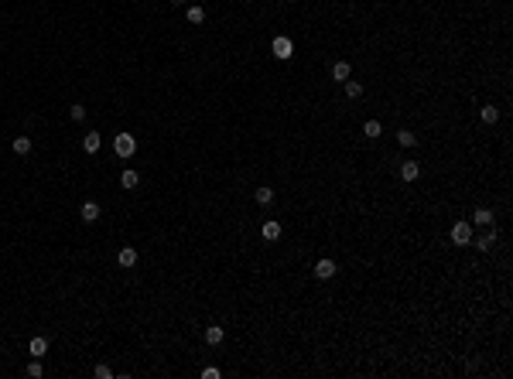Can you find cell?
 <instances>
[{
	"instance_id": "ffe728a7",
	"label": "cell",
	"mask_w": 513,
	"mask_h": 379,
	"mask_svg": "<svg viewBox=\"0 0 513 379\" xmlns=\"http://www.w3.org/2000/svg\"><path fill=\"white\" fill-rule=\"evenodd\" d=\"M397 144H400V147H414V144H418V137H414L411 130H400L397 133Z\"/></svg>"
},
{
	"instance_id": "7a4b0ae2",
	"label": "cell",
	"mask_w": 513,
	"mask_h": 379,
	"mask_svg": "<svg viewBox=\"0 0 513 379\" xmlns=\"http://www.w3.org/2000/svg\"><path fill=\"white\" fill-rule=\"evenodd\" d=\"M452 243H455V246H469V243H472V226H469L465 219H458L455 226H452Z\"/></svg>"
},
{
	"instance_id": "30bf717a",
	"label": "cell",
	"mask_w": 513,
	"mask_h": 379,
	"mask_svg": "<svg viewBox=\"0 0 513 379\" xmlns=\"http://www.w3.org/2000/svg\"><path fill=\"white\" fill-rule=\"evenodd\" d=\"M99 144H103V140H99V133H86V137H82V151H86V154H96V151H99Z\"/></svg>"
},
{
	"instance_id": "d4e9b609",
	"label": "cell",
	"mask_w": 513,
	"mask_h": 379,
	"mask_svg": "<svg viewBox=\"0 0 513 379\" xmlns=\"http://www.w3.org/2000/svg\"><path fill=\"white\" fill-rule=\"evenodd\" d=\"M28 376H31V379H38V376H41V362H38V359L28 362Z\"/></svg>"
},
{
	"instance_id": "9a60e30c",
	"label": "cell",
	"mask_w": 513,
	"mask_h": 379,
	"mask_svg": "<svg viewBox=\"0 0 513 379\" xmlns=\"http://www.w3.org/2000/svg\"><path fill=\"white\" fill-rule=\"evenodd\" d=\"M223 338H226V328H219V324L206 328V341H209V345H219Z\"/></svg>"
},
{
	"instance_id": "d6986e66",
	"label": "cell",
	"mask_w": 513,
	"mask_h": 379,
	"mask_svg": "<svg viewBox=\"0 0 513 379\" xmlns=\"http://www.w3.org/2000/svg\"><path fill=\"white\" fill-rule=\"evenodd\" d=\"M253 198H257L260 205H270V202H274V188H267V185H260V188L253 191Z\"/></svg>"
},
{
	"instance_id": "484cf974",
	"label": "cell",
	"mask_w": 513,
	"mask_h": 379,
	"mask_svg": "<svg viewBox=\"0 0 513 379\" xmlns=\"http://www.w3.org/2000/svg\"><path fill=\"white\" fill-rule=\"evenodd\" d=\"M219 376H223V372H219L216 365H209V369H202V379H219Z\"/></svg>"
},
{
	"instance_id": "277c9868",
	"label": "cell",
	"mask_w": 513,
	"mask_h": 379,
	"mask_svg": "<svg viewBox=\"0 0 513 379\" xmlns=\"http://www.w3.org/2000/svg\"><path fill=\"white\" fill-rule=\"evenodd\" d=\"M281 232H284V229H281V222H277V219H267L264 229H260V236H264L267 243H277V239H281Z\"/></svg>"
},
{
	"instance_id": "ba28073f",
	"label": "cell",
	"mask_w": 513,
	"mask_h": 379,
	"mask_svg": "<svg viewBox=\"0 0 513 379\" xmlns=\"http://www.w3.org/2000/svg\"><path fill=\"white\" fill-rule=\"evenodd\" d=\"M315 277H318V280L335 277V263H332V260H318V263H315Z\"/></svg>"
},
{
	"instance_id": "e0dca14e",
	"label": "cell",
	"mask_w": 513,
	"mask_h": 379,
	"mask_svg": "<svg viewBox=\"0 0 513 379\" xmlns=\"http://www.w3.org/2000/svg\"><path fill=\"white\" fill-rule=\"evenodd\" d=\"M31 147H35V144H31V137H14V154H21V157H24V154H31Z\"/></svg>"
},
{
	"instance_id": "44dd1931",
	"label": "cell",
	"mask_w": 513,
	"mask_h": 379,
	"mask_svg": "<svg viewBox=\"0 0 513 379\" xmlns=\"http://www.w3.org/2000/svg\"><path fill=\"white\" fill-rule=\"evenodd\" d=\"M346 96H349V99H360V96H363V82H349V79H346Z\"/></svg>"
},
{
	"instance_id": "4316f807",
	"label": "cell",
	"mask_w": 513,
	"mask_h": 379,
	"mask_svg": "<svg viewBox=\"0 0 513 379\" xmlns=\"http://www.w3.org/2000/svg\"><path fill=\"white\" fill-rule=\"evenodd\" d=\"M171 4H175V7H185V4H189V0H171Z\"/></svg>"
},
{
	"instance_id": "7c38bea8",
	"label": "cell",
	"mask_w": 513,
	"mask_h": 379,
	"mask_svg": "<svg viewBox=\"0 0 513 379\" xmlns=\"http://www.w3.org/2000/svg\"><path fill=\"white\" fill-rule=\"evenodd\" d=\"M28 352H31L35 359H41V355L48 352V338H31L28 341Z\"/></svg>"
},
{
	"instance_id": "cb8c5ba5",
	"label": "cell",
	"mask_w": 513,
	"mask_h": 379,
	"mask_svg": "<svg viewBox=\"0 0 513 379\" xmlns=\"http://www.w3.org/2000/svg\"><path fill=\"white\" fill-rule=\"evenodd\" d=\"M96 379H113V369H110L106 362H99V365H96Z\"/></svg>"
},
{
	"instance_id": "52a82bcc",
	"label": "cell",
	"mask_w": 513,
	"mask_h": 379,
	"mask_svg": "<svg viewBox=\"0 0 513 379\" xmlns=\"http://www.w3.org/2000/svg\"><path fill=\"white\" fill-rule=\"evenodd\" d=\"M493 246H496V226L489 229V232H482V236L475 239V249H482V253H489Z\"/></svg>"
},
{
	"instance_id": "8992f818",
	"label": "cell",
	"mask_w": 513,
	"mask_h": 379,
	"mask_svg": "<svg viewBox=\"0 0 513 379\" xmlns=\"http://www.w3.org/2000/svg\"><path fill=\"white\" fill-rule=\"evenodd\" d=\"M400 178H404V181H418V178H421V164H418V161H404V164H400Z\"/></svg>"
},
{
	"instance_id": "7402d4cb",
	"label": "cell",
	"mask_w": 513,
	"mask_h": 379,
	"mask_svg": "<svg viewBox=\"0 0 513 379\" xmlns=\"http://www.w3.org/2000/svg\"><path fill=\"white\" fill-rule=\"evenodd\" d=\"M86 113H89V110H86L82 103H76V106H69V116H72L76 123H82V120H86Z\"/></svg>"
},
{
	"instance_id": "3957f363",
	"label": "cell",
	"mask_w": 513,
	"mask_h": 379,
	"mask_svg": "<svg viewBox=\"0 0 513 379\" xmlns=\"http://www.w3.org/2000/svg\"><path fill=\"white\" fill-rule=\"evenodd\" d=\"M291 55H294L291 38H284V35H281V38H274V58H281V62H284V58H291Z\"/></svg>"
},
{
	"instance_id": "6da1fadb",
	"label": "cell",
	"mask_w": 513,
	"mask_h": 379,
	"mask_svg": "<svg viewBox=\"0 0 513 379\" xmlns=\"http://www.w3.org/2000/svg\"><path fill=\"white\" fill-rule=\"evenodd\" d=\"M113 151H116V157H133V151H137V137L133 133H116V140H113Z\"/></svg>"
},
{
	"instance_id": "9c48e42d",
	"label": "cell",
	"mask_w": 513,
	"mask_h": 379,
	"mask_svg": "<svg viewBox=\"0 0 513 379\" xmlns=\"http://www.w3.org/2000/svg\"><path fill=\"white\" fill-rule=\"evenodd\" d=\"M116 263H120V266H133V263H137V249H133V246H123L120 253H116Z\"/></svg>"
},
{
	"instance_id": "5bb4252c",
	"label": "cell",
	"mask_w": 513,
	"mask_h": 379,
	"mask_svg": "<svg viewBox=\"0 0 513 379\" xmlns=\"http://www.w3.org/2000/svg\"><path fill=\"white\" fill-rule=\"evenodd\" d=\"M120 185H123V188H137V185H140V174H137L133 168H127L123 174H120Z\"/></svg>"
},
{
	"instance_id": "5b68a950",
	"label": "cell",
	"mask_w": 513,
	"mask_h": 379,
	"mask_svg": "<svg viewBox=\"0 0 513 379\" xmlns=\"http://www.w3.org/2000/svg\"><path fill=\"white\" fill-rule=\"evenodd\" d=\"M79 215H82V222H86V226H93V222H99V205H96V202H82Z\"/></svg>"
},
{
	"instance_id": "4fadbf2b",
	"label": "cell",
	"mask_w": 513,
	"mask_h": 379,
	"mask_svg": "<svg viewBox=\"0 0 513 379\" xmlns=\"http://www.w3.org/2000/svg\"><path fill=\"white\" fill-rule=\"evenodd\" d=\"M380 133H383L380 120H366V123H363V137H370V140H377Z\"/></svg>"
},
{
	"instance_id": "ac0fdd59",
	"label": "cell",
	"mask_w": 513,
	"mask_h": 379,
	"mask_svg": "<svg viewBox=\"0 0 513 379\" xmlns=\"http://www.w3.org/2000/svg\"><path fill=\"white\" fill-rule=\"evenodd\" d=\"M332 79H335V82H346V79H349V62H335V65H332Z\"/></svg>"
},
{
	"instance_id": "8fae6325",
	"label": "cell",
	"mask_w": 513,
	"mask_h": 379,
	"mask_svg": "<svg viewBox=\"0 0 513 379\" xmlns=\"http://www.w3.org/2000/svg\"><path fill=\"white\" fill-rule=\"evenodd\" d=\"M185 18H189V24H202V21H206V11H202L199 4H189V7H185Z\"/></svg>"
},
{
	"instance_id": "2e32d148",
	"label": "cell",
	"mask_w": 513,
	"mask_h": 379,
	"mask_svg": "<svg viewBox=\"0 0 513 379\" xmlns=\"http://www.w3.org/2000/svg\"><path fill=\"white\" fill-rule=\"evenodd\" d=\"M472 222H475V226H493V212H489V209H475L472 212Z\"/></svg>"
},
{
	"instance_id": "603a6c76",
	"label": "cell",
	"mask_w": 513,
	"mask_h": 379,
	"mask_svg": "<svg viewBox=\"0 0 513 379\" xmlns=\"http://www.w3.org/2000/svg\"><path fill=\"white\" fill-rule=\"evenodd\" d=\"M479 116H482V123H496V120H499V110H496V106H482Z\"/></svg>"
}]
</instances>
